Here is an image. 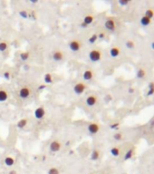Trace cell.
<instances>
[{"instance_id":"6da1fadb","label":"cell","mask_w":154,"mask_h":174,"mask_svg":"<svg viewBox=\"0 0 154 174\" xmlns=\"http://www.w3.org/2000/svg\"><path fill=\"white\" fill-rule=\"evenodd\" d=\"M102 57V52L99 48H93L92 49L88 54V58L91 62L96 63V62H100Z\"/></svg>"},{"instance_id":"7a4b0ae2","label":"cell","mask_w":154,"mask_h":174,"mask_svg":"<svg viewBox=\"0 0 154 174\" xmlns=\"http://www.w3.org/2000/svg\"><path fill=\"white\" fill-rule=\"evenodd\" d=\"M87 89V85L83 82H79L76 83V84L73 85V93H74L76 95H81L84 93V91Z\"/></svg>"},{"instance_id":"3957f363","label":"cell","mask_w":154,"mask_h":174,"mask_svg":"<svg viewBox=\"0 0 154 174\" xmlns=\"http://www.w3.org/2000/svg\"><path fill=\"white\" fill-rule=\"evenodd\" d=\"M31 93H32V91H31L30 87L28 85H24L20 88L19 92H18V95L21 99H27L30 96Z\"/></svg>"},{"instance_id":"277c9868","label":"cell","mask_w":154,"mask_h":174,"mask_svg":"<svg viewBox=\"0 0 154 174\" xmlns=\"http://www.w3.org/2000/svg\"><path fill=\"white\" fill-rule=\"evenodd\" d=\"M83 47V43L78 39H73L69 43V48L73 52H79Z\"/></svg>"},{"instance_id":"5b68a950","label":"cell","mask_w":154,"mask_h":174,"mask_svg":"<svg viewBox=\"0 0 154 174\" xmlns=\"http://www.w3.org/2000/svg\"><path fill=\"white\" fill-rule=\"evenodd\" d=\"M101 129V126L98 123H94V122H92V123H90L88 124V127H87V130H88L89 133L91 134H96L99 132Z\"/></svg>"},{"instance_id":"8992f818","label":"cell","mask_w":154,"mask_h":174,"mask_svg":"<svg viewBox=\"0 0 154 174\" xmlns=\"http://www.w3.org/2000/svg\"><path fill=\"white\" fill-rule=\"evenodd\" d=\"M97 103H98V96L96 94H90L89 96H87L86 100H85V103L89 107L94 106Z\"/></svg>"},{"instance_id":"52a82bcc","label":"cell","mask_w":154,"mask_h":174,"mask_svg":"<svg viewBox=\"0 0 154 174\" xmlns=\"http://www.w3.org/2000/svg\"><path fill=\"white\" fill-rule=\"evenodd\" d=\"M104 27L107 29L108 31L113 32L116 29V22L113 18H108L105 22H104Z\"/></svg>"},{"instance_id":"ba28073f","label":"cell","mask_w":154,"mask_h":174,"mask_svg":"<svg viewBox=\"0 0 154 174\" xmlns=\"http://www.w3.org/2000/svg\"><path fill=\"white\" fill-rule=\"evenodd\" d=\"M64 52L62 51V50L59 49H56L54 51H53L52 53V58L54 61L55 62H60L62 60L64 59Z\"/></svg>"},{"instance_id":"9c48e42d","label":"cell","mask_w":154,"mask_h":174,"mask_svg":"<svg viewBox=\"0 0 154 174\" xmlns=\"http://www.w3.org/2000/svg\"><path fill=\"white\" fill-rule=\"evenodd\" d=\"M45 108L43 107V106H40V107H37L36 109L35 110V113H34V114H35V119H37V120H42V119H44V117L45 116Z\"/></svg>"},{"instance_id":"30bf717a","label":"cell","mask_w":154,"mask_h":174,"mask_svg":"<svg viewBox=\"0 0 154 174\" xmlns=\"http://www.w3.org/2000/svg\"><path fill=\"white\" fill-rule=\"evenodd\" d=\"M49 149L53 152H57L62 149V143L58 140H54L51 142L50 145H49Z\"/></svg>"},{"instance_id":"8fae6325","label":"cell","mask_w":154,"mask_h":174,"mask_svg":"<svg viewBox=\"0 0 154 174\" xmlns=\"http://www.w3.org/2000/svg\"><path fill=\"white\" fill-rule=\"evenodd\" d=\"M109 54H110V56L112 58H116L121 54V49L118 46H112L109 51Z\"/></svg>"},{"instance_id":"7c38bea8","label":"cell","mask_w":154,"mask_h":174,"mask_svg":"<svg viewBox=\"0 0 154 174\" xmlns=\"http://www.w3.org/2000/svg\"><path fill=\"white\" fill-rule=\"evenodd\" d=\"M92 78H93V71L92 69H87L83 72V79L84 81H91Z\"/></svg>"},{"instance_id":"4fadbf2b","label":"cell","mask_w":154,"mask_h":174,"mask_svg":"<svg viewBox=\"0 0 154 174\" xmlns=\"http://www.w3.org/2000/svg\"><path fill=\"white\" fill-rule=\"evenodd\" d=\"M8 97H9V94L6 89H0V103L7 101Z\"/></svg>"},{"instance_id":"5bb4252c","label":"cell","mask_w":154,"mask_h":174,"mask_svg":"<svg viewBox=\"0 0 154 174\" xmlns=\"http://www.w3.org/2000/svg\"><path fill=\"white\" fill-rule=\"evenodd\" d=\"M147 73H146V70L143 68H139L136 72V78L137 79H143L145 78L146 76Z\"/></svg>"},{"instance_id":"9a60e30c","label":"cell","mask_w":154,"mask_h":174,"mask_svg":"<svg viewBox=\"0 0 154 174\" xmlns=\"http://www.w3.org/2000/svg\"><path fill=\"white\" fill-rule=\"evenodd\" d=\"M93 20H94V16L92 15H91V14H89V15H86L84 17H83V23H84L86 25H89L93 22Z\"/></svg>"},{"instance_id":"2e32d148","label":"cell","mask_w":154,"mask_h":174,"mask_svg":"<svg viewBox=\"0 0 154 174\" xmlns=\"http://www.w3.org/2000/svg\"><path fill=\"white\" fill-rule=\"evenodd\" d=\"M140 23H141V25H142V26H149V25L151 24V19L148 18V17L145 16V15H143L141 18V20H140Z\"/></svg>"},{"instance_id":"e0dca14e","label":"cell","mask_w":154,"mask_h":174,"mask_svg":"<svg viewBox=\"0 0 154 174\" xmlns=\"http://www.w3.org/2000/svg\"><path fill=\"white\" fill-rule=\"evenodd\" d=\"M99 158H100V151L97 149L93 150V151H92V153H91V160L95 161H97V160H99Z\"/></svg>"},{"instance_id":"ac0fdd59","label":"cell","mask_w":154,"mask_h":174,"mask_svg":"<svg viewBox=\"0 0 154 174\" xmlns=\"http://www.w3.org/2000/svg\"><path fill=\"white\" fill-rule=\"evenodd\" d=\"M154 94V81H151V82L148 85V91H147V96L150 97V96L153 95Z\"/></svg>"},{"instance_id":"d6986e66","label":"cell","mask_w":154,"mask_h":174,"mask_svg":"<svg viewBox=\"0 0 154 174\" xmlns=\"http://www.w3.org/2000/svg\"><path fill=\"white\" fill-rule=\"evenodd\" d=\"M27 119L26 118H23L21 119V120H19L17 122V123H16V127H17L18 129H24L25 126H26L27 124Z\"/></svg>"},{"instance_id":"ffe728a7","label":"cell","mask_w":154,"mask_h":174,"mask_svg":"<svg viewBox=\"0 0 154 174\" xmlns=\"http://www.w3.org/2000/svg\"><path fill=\"white\" fill-rule=\"evenodd\" d=\"M4 161H5V164H6L7 167H11L15 164V159H14L13 157H11V156L6 157L4 160Z\"/></svg>"},{"instance_id":"44dd1931","label":"cell","mask_w":154,"mask_h":174,"mask_svg":"<svg viewBox=\"0 0 154 174\" xmlns=\"http://www.w3.org/2000/svg\"><path fill=\"white\" fill-rule=\"evenodd\" d=\"M44 81L45 83V84H53V81H54V78H53L52 75L50 73H47L44 75Z\"/></svg>"},{"instance_id":"7402d4cb","label":"cell","mask_w":154,"mask_h":174,"mask_svg":"<svg viewBox=\"0 0 154 174\" xmlns=\"http://www.w3.org/2000/svg\"><path fill=\"white\" fill-rule=\"evenodd\" d=\"M133 154H134V149H133V148L128 150V151H126L125 155H124V161H129V160H131V158H132Z\"/></svg>"},{"instance_id":"603a6c76","label":"cell","mask_w":154,"mask_h":174,"mask_svg":"<svg viewBox=\"0 0 154 174\" xmlns=\"http://www.w3.org/2000/svg\"><path fill=\"white\" fill-rule=\"evenodd\" d=\"M19 57L22 61H24V62L27 61V60L29 59V57H30V52H28V51L22 52L21 54H19Z\"/></svg>"},{"instance_id":"cb8c5ba5","label":"cell","mask_w":154,"mask_h":174,"mask_svg":"<svg viewBox=\"0 0 154 174\" xmlns=\"http://www.w3.org/2000/svg\"><path fill=\"white\" fill-rule=\"evenodd\" d=\"M110 152L113 157H118V156H120L121 151H120V149L118 147H112V149H111Z\"/></svg>"},{"instance_id":"d4e9b609","label":"cell","mask_w":154,"mask_h":174,"mask_svg":"<svg viewBox=\"0 0 154 174\" xmlns=\"http://www.w3.org/2000/svg\"><path fill=\"white\" fill-rule=\"evenodd\" d=\"M144 15L148 17V18H150V19H152L154 16V10L152 9V8H148V9L145 11Z\"/></svg>"},{"instance_id":"484cf974","label":"cell","mask_w":154,"mask_h":174,"mask_svg":"<svg viewBox=\"0 0 154 174\" xmlns=\"http://www.w3.org/2000/svg\"><path fill=\"white\" fill-rule=\"evenodd\" d=\"M125 46L128 48V49H133V48L135 47V43L134 41L131 40V39H129V40H127L125 42Z\"/></svg>"},{"instance_id":"4316f807","label":"cell","mask_w":154,"mask_h":174,"mask_svg":"<svg viewBox=\"0 0 154 174\" xmlns=\"http://www.w3.org/2000/svg\"><path fill=\"white\" fill-rule=\"evenodd\" d=\"M97 40H98V35H97V34H93L91 35V37H89L88 43L91 44H94Z\"/></svg>"},{"instance_id":"83f0119b","label":"cell","mask_w":154,"mask_h":174,"mask_svg":"<svg viewBox=\"0 0 154 174\" xmlns=\"http://www.w3.org/2000/svg\"><path fill=\"white\" fill-rule=\"evenodd\" d=\"M8 47V44L7 42L6 41H2V42H0V52H4L7 49Z\"/></svg>"},{"instance_id":"f1b7e54d","label":"cell","mask_w":154,"mask_h":174,"mask_svg":"<svg viewBox=\"0 0 154 174\" xmlns=\"http://www.w3.org/2000/svg\"><path fill=\"white\" fill-rule=\"evenodd\" d=\"M122 133H121V132H115V133L113 134V139L115 141H118V142H119V141H121L122 140Z\"/></svg>"},{"instance_id":"f546056e","label":"cell","mask_w":154,"mask_h":174,"mask_svg":"<svg viewBox=\"0 0 154 174\" xmlns=\"http://www.w3.org/2000/svg\"><path fill=\"white\" fill-rule=\"evenodd\" d=\"M48 174H60V171L57 168L53 167V168H51L50 170H48Z\"/></svg>"},{"instance_id":"4dcf8cb0","label":"cell","mask_w":154,"mask_h":174,"mask_svg":"<svg viewBox=\"0 0 154 174\" xmlns=\"http://www.w3.org/2000/svg\"><path fill=\"white\" fill-rule=\"evenodd\" d=\"M3 76H4V78L6 79V80L9 81L10 79H11V72L10 71H5L4 74H3Z\"/></svg>"},{"instance_id":"1f68e13d","label":"cell","mask_w":154,"mask_h":174,"mask_svg":"<svg viewBox=\"0 0 154 174\" xmlns=\"http://www.w3.org/2000/svg\"><path fill=\"white\" fill-rule=\"evenodd\" d=\"M118 3H119L120 6H126L127 5L130 4V0H119V1H118Z\"/></svg>"},{"instance_id":"d6a6232c","label":"cell","mask_w":154,"mask_h":174,"mask_svg":"<svg viewBox=\"0 0 154 174\" xmlns=\"http://www.w3.org/2000/svg\"><path fill=\"white\" fill-rule=\"evenodd\" d=\"M19 15L21 17H23V18H27L29 15L26 10H21V11H19Z\"/></svg>"},{"instance_id":"836d02e7","label":"cell","mask_w":154,"mask_h":174,"mask_svg":"<svg viewBox=\"0 0 154 174\" xmlns=\"http://www.w3.org/2000/svg\"><path fill=\"white\" fill-rule=\"evenodd\" d=\"M120 127V123H114L110 124V129L112 130H118V128Z\"/></svg>"},{"instance_id":"e575fe53","label":"cell","mask_w":154,"mask_h":174,"mask_svg":"<svg viewBox=\"0 0 154 174\" xmlns=\"http://www.w3.org/2000/svg\"><path fill=\"white\" fill-rule=\"evenodd\" d=\"M97 35H98V39H103L104 37H105V33L101 32L100 34H98Z\"/></svg>"},{"instance_id":"d590c367","label":"cell","mask_w":154,"mask_h":174,"mask_svg":"<svg viewBox=\"0 0 154 174\" xmlns=\"http://www.w3.org/2000/svg\"><path fill=\"white\" fill-rule=\"evenodd\" d=\"M45 87H46L45 84H41V85L38 86V88H37V89H38V90H44Z\"/></svg>"},{"instance_id":"8d00e7d4","label":"cell","mask_w":154,"mask_h":174,"mask_svg":"<svg viewBox=\"0 0 154 174\" xmlns=\"http://www.w3.org/2000/svg\"><path fill=\"white\" fill-rule=\"evenodd\" d=\"M105 100H106V102H107V103H108V102H110L111 100H112V96H111V94H108V95L105 97Z\"/></svg>"},{"instance_id":"74e56055","label":"cell","mask_w":154,"mask_h":174,"mask_svg":"<svg viewBox=\"0 0 154 174\" xmlns=\"http://www.w3.org/2000/svg\"><path fill=\"white\" fill-rule=\"evenodd\" d=\"M128 93H129V94H133V93H134V88H133V87H130L129 89H128Z\"/></svg>"},{"instance_id":"f35d334b","label":"cell","mask_w":154,"mask_h":174,"mask_svg":"<svg viewBox=\"0 0 154 174\" xmlns=\"http://www.w3.org/2000/svg\"><path fill=\"white\" fill-rule=\"evenodd\" d=\"M87 26H88V25H86L84 23H82L81 24V27H82V28H86Z\"/></svg>"},{"instance_id":"ab89813d","label":"cell","mask_w":154,"mask_h":174,"mask_svg":"<svg viewBox=\"0 0 154 174\" xmlns=\"http://www.w3.org/2000/svg\"><path fill=\"white\" fill-rule=\"evenodd\" d=\"M8 174H17V172H16V170H11Z\"/></svg>"},{"instance_id":"60d3db41","label":"cell","mask_w":154,"mask_h":174,"mask_svg":"<svg viewBox=\"0 0 154 174\" xmlns=\"http://www.w3.org/2000/svg\"><path fill=\"white\" fill-rule=\"evenodd\" d=\"M30 2H31V3H33V4H35V3L38 2V0H31Z\"/></svg>"},{"instance_id":"b9f144b4","label":"cell","mask_w":154,"mask_h":174,"mask_svg":"<svg viewBox=\"0 0 154 174\" xmlns=\"http://www.w3.org/2000/svg\"><path fill=\"white\" fill-rule=\"evenodd\" d=\"M150 47H151L152 50H154V42H152L151 44H150Z\"/></svg>"},{"instance_id":"7bdbcfd3","label":"cell","mask_w":154,"mask_h":174,"mask_svg":"<svg viewBox=\"0 0 154 174\" xmlns=\"http://www.w3.org/2000/svg\"><path fill=\"white\" fill-rule=\"evenodd\" d=\"M154 126V120H152V122L150 123V127H153Z\"/></svg>"},{"instance_id":"ee69618b","label":"cell","mask_w":154,"mask_h":174,"mask_svg":"<svg viewBox=\"0 0 154 174\" xmlns=\"http://www.w3.org/2000/svg\"><path fill=\"white\" fill-rule=\"evenodd\" d=\"M28 66H29V65H25V70H28V69H29V67H28Z\"/></svg>"},{"instance_id":"f6af8a7d","label":"cell","mask_w":154,"mask_h":174,"mask_svg":"<svg viewBox=\"0 0 154 174\" xmlns=\"http://www.w3.org/2000/svg\"><path fill=\"white\" fill-rule=\"evenodd\" d=\"M91 174H92V173H91Z\"/></svg>"}]
</instances>
